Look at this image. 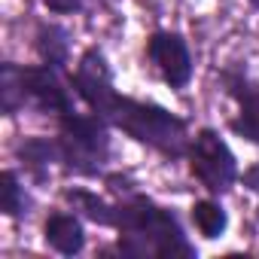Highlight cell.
Segmentation results:
<instances>
[{"mask_svg": "<svg viewBox=\"0 0 259 259\" xmlns=\"http://www.w3.org/2000/svg\"><path fill=\"white\" fill-rule=\"evenodd\" d=\"M22 174L34 183H49L52 171L61 168V144H58V135H28L16 144L13 150Z\"/></svg>", "mask_w": 259, "mask_h": 259, "instance_id": "8", "label": "cell"}, {"mask_svg": "<svg viewBox=\"0 0 259 259\" xmlns=\"http://www.w3.org/2000/svg\"><path fill=\"white\" fill-rule=\"evenodd\" d=\"M34 52L43 64L55 67V70H70V61H73V40H70V31L58 22H37L34 28Z\"/></svg>", "mask_w": 259, "mask_h": 259, "instance_id": "10", "label": "cell"}, {"mask_svg": "<svg viewBox=\"0 0 259 259\" xmlns=\"http://www.w3.org/2000/svg\"><path fill=\"white\" fill-rule=\"evenodd\" d=\"M144 55H147L153 73L171 92L189 89V82L195 76V55H192L189 40L180 31H168V28L150 31L147 43H144Z\"/></svg>", "mask_w": 259, "mask_h": 259, "instance_id": "6", "label": "cell"}, {"mask_svg": "<svg viewBox=\"0 0 259 259\" xmlns=\"http://www.w3.org/2000/svg\"><path fill=\"white\" fill-rule=\"evenodd\" d=\"M55 135L61 144V171L79 180H104L113 159V128L85 110H70L55 119Z\"/></svg>", "mask_w": 259, "mask_h": 259, "instance_id": "4", "label": "cell"}, {"mask_svg": "<svg viewBox=\"0 0 259 259\" xmlns=\"http://www.w3.org/2000/svg\"><path fill=\"white\" fill-rule=\"evenodd\" d=\"M220 89L235 101V116H229L226 128L250 147H259V82L250 76L244 64H226L217 70Z\"/></svg>", "mask_w": 259, "mask_h": 259, "instance_id": "7", "label": "cell"}, {"mask_svg": "<svg viewBox=\"0 0 259 259\" xmlns=\"http://www.w3.org/2000/svg\"><path fill=\"white\" fill-rule=\"evenodd\" d=\"M43 241L52 253L73 259L85 250V220L73 207H67V210L55 207L43 220Z\"/></svg>", "mask_w": 259, "mask_h": 259, "instance_id": "9", "label": "cell"}, {"mask_svg": "<svg viewBox=\"0 0 259 259\" xmlns=\"http://www.w3.org/2000/svg\"><path fill=\"white\" fill-rule=\"evenodd\" d=\"M189 223L204 241H220L229 232V210L217 195H204L189 204Z\"/></svg>", "mask_w": 259, "mask_h": 259, "instance_id": "13", "label": "cell"}, {"mask_svg": "<svg viewBox=\"0 0 259 259\" xmlns=\"http://www.w3.org/2000/svg\"><path fill=\"white\" fill-rule=\"evenodd\" d=\"M61 201L73 207L85 223H95L101 229L113 232V195H98L89 186H61Z\"/></svg>", "mask_w": 259, "mask_h": 259, "instance_id": "11", "label": "cell"}, {"mask_svg": "<svg viewBox=\"0 0 259 259\" xmlns=\"http://www.w3.org/2000/svg\"><path fill=\"white\" fill-rule=\"evenodd\" d=\"M247 4H250V7H253V10H259V0H247Z\"/></svg>", "mask_w": 259, "mask_h": 259, "instance_id": "16", "label": "cell"}, {"mask_svg": "<svg viewBox=\"0 0 259 259\" xmlns=\"http://www.w3.org/2000/svg\"><path fill=\"white\" fill-rule=\"evenodd\" d=\"M43 10H49L52 16H76L89 0H40Z\"/></svg>", "mask_w": 259, "mask_h": 259, "instance_id": "14", "label": "cell"}, {"mask_svg": "<svg viewBox=\"0 0 259 259\" xmlns=\"http://www.w3.org/2000/svg\"><path fill=\"white\" fill-rule=\"evenodd\" d=\"M67 79L76 98L92 113H98L113 132H122L141 147H150L168 162H186V150L192 141L189 119L156 101L122 95L116 89L110 58L101 46H85L76 64L67 70Z\"/></svg>", "mask_w": 259, "mask_h": 259, "instance_id": "1", "label": "cell"}, {"mask_svg": "<svg viewBox=\"0 0 259 259\" xmlns=\"http://www.w3.org/2000/svg\"><path fill=\"white\" fill-rule=\"evenodd\" d=\"M186 165H189V177L207 195H217V198L229 195L241 180V165H238L235 150L210 125H201L192 132V141L186 150Z\"/></svg>", "mask_w": 259, "mask_h": 259, "instance_id": "5", "label": "cell"}, {"mask_svg": "<svg viewBox=\"0 0 259 259\" xmlns=\"http://www.w3.org/2000/svg\"><path fill=\"white\" fill-rule=\"evenodd\" d=\"M34 210V198L25 186L22 168H4L0 171V213L7 220H25Z\"/></svg>", "mask_w": 259, "mask_h": 259, "instance_id": "12", "label": "cell"}, {"mask_svg": "<svg viewBox=\"0 0 259 259\" xmlns=\"http://www.w3.org/2000/svg\"><path fill=\"white\" fill-rule=\"evenodd\" d=\"M238 186H244L247 192L259 195V159L250 162L247 168H241V180H238Z\"/></svg>", "mask_w": 259, "mask_h": 259, "instance_id": "15", "label": "cell"}, {"mask_svg": "<svg viewBox=\"0 0 259 259\" xmlns=\"http://www.w3.org/2000/svg\"><path fill=\"white\" fill-rule=\"evenodd\" d=\"M76 92L64 70L49 64H0V113L16 119L19 113L31 110L37 116H49L52 122L70 110H76Z\"/></svg>", "mask_w": 259, "mask_h": 259, "instance_id": "3", "label": "cell"}, {"mask_svg": "<svg viewBox=\"0 0 259 259\" xmlns=\"http://www.w3.org/2000/svg\"><path fill=\"white\" fill-rule=\"evenodd\" d=\"M113 232L116 244L101 256L116 253L122 259H195L198 247L189 241L180 213L153 195L132 189L113 195Z\"/></svg>", "mask_w": 259, "mask_h": 259, "instance_id": "2", "label": "cell"}]
</instances>
